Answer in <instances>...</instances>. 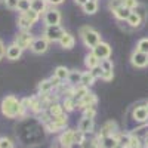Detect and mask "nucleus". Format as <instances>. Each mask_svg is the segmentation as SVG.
I'll return each mask as SVG.
<instances>
[{
	"label": "nucleus",
	"instance_id": "de8ad7c7",
	"mask_svg": "<svg viewBox=\"0 0 148 148\" xmlns=\"http://www.w3.org/2000/svg\"><path fill=\"white\" fill-rule=\"evenodd\" d=\"M74 2H76V5H80V6H83L86 2H88V0H74Z\"/></svg>",
	"mask_w": 148,
	"mask_h": 148
},
{
	"label": "nucleus",
	"instance_id": "bb28decb",
	"mask_svg": "<svg viewBox=\"0 0 148 148\" xmlns=\"http://www.w3.org/2000/svg\"><path fill=\"white\" fill-rule=\"evenodd\" d=\"M68 74H70V70L67 67H62V65L56 67L55 71H53V76L58 77L59 80H67L68 79Z\"/></svg>",
	"mask_w": 148,
	"mask_h": 148
},
{
	"label": "nucleus",
	"instance_id": "ddd939ff",
	"mask_svg": "<svg viewBox=\"0 0 148 148\" xmlns=\"http://www.w3.org/2000/svg\"><path fill=\"white\" fill-rule=\"evenodd\" d=\"M132 117L139 121V123H145L148 121V110L145 105H138L133 108V113H132Z\"/></svg>",
	"mask_w": 148,
	"mask_h": 148
},
{
	"label": "nucleus",
	"instance_id": "8fccbe9b",
	"mask_svg": "<svg viewBox=\"0 0 148 148\" xmlns=\"http://www.w3.org/2000/svg\"><path fill=\"white\" fill-rule=\"evenodd\" d=\"M6 2V0H0V3H5Z\"/></svg>",
	"mask_w": 148,
	"mask_h": 148
},
{
	"label": "nucleus",
	"instance_id": "f8f14e48",
	"mask_svg": "<svg viewBox=\"0 0 148 148\" xmlns=\"http://www.w3.org/2000/svg\"><path fill=\"white\" fill-rule=\"evenodd\" d=\"M96 102H98V98H96V95H95V93H92V92H88V93H86V95L82 98V99L77 102V108L84 110L86 107L96 105Z\"/></svg>",
	"mask_w": 148,
	"mask_h": 148
},
{
	"label": "nucleus",
	"instance_id": "ea45409f",
	"mask_svg": "<svg viewBox=\"0 0 148 148\" xmlns=\"http://www.w3.org/2000/svg\"><path fill=\"white\" fill-rule=\"evenodd\" d=\"M0 148H14V142L9 138H0Z\"/></svg>",
	"mask_w": 148,
	"mask_h": 148
},
{
	"label": "nucleus",
	"instance_id": "7c9ffc66",
	"mask_svg": "<svg viewBox=\"0 0 148 148\" xmlns=\"http://www.w3.org/2000/svg\"><path fill=\"white\" fill-rule=\"evenodd\" d=\"M24 16H25L31 24H33V25H34V24L37 22V21H39V18H40V14H37V12L36 10H33V9H30V10H27V12H24Z\"/></svg>",
	"mask_w": 148,
	"mask_h": 148
},
{
	"label": "nucleus",
	"instance_id": "3c124183",
	"mask_svg": "<svg viewBox=\"0 0 148 148\" xmlns=\"http://www.w3.org/2000/svg\"><path fill=\"white\" fill-rule=\"evenodd\" d=\"M145 107H147V110H148V102H147V104H145Z\"/></svg>",
	"mask_w": 148,
	"mask_h": 148
},
{
	"label": "nucleus",
	"instance_id": "dca6fc26",
	"mask_svg": "<svg viewBox=\"0 0 148 148\" xmlns=\"http://www.w3.org/2000/svg\"><path fill=\"white\" fill-rule=\"evenodd\" d=\"M108 135H117V123L113 121V120L104 123V126L99 130V138L101 136H108Z\"/></svg>",
	"mask_w": 148,
	"mask_h": 148
},
{
	"label": "nucleus",
	"instance_id": "a211bd4d",
	"mask_svg": "<svg viewBox=\"0 0 148 148\" xmlns=\"http://www.w3.org/2000/svg\"><path fill=\"white\" fill-rule=\"evenodd\" d=\"M59 45L61 47H64V49H73L74 45H76V39H74V36H71L70 33H64L62 37L59 39Z\"/></svg>",
	"mask_w": 148,
	"mask_h": 148
},
{
	"label": "nucleus",
	"instance_id": "412c9836",
	"mask_svg": "<svg viewBox=\"0 0 148 148\" xmlns=\"http://www.w3.org/2000/svg\"><path fill=\"white\" fill-rule=\"evenodd\" d=\"M113 14H114V16H116L117 19L126 21V19L129 18V15L132 14V10L127 9V8H125V6H120V8H117L116 10H113Z\"/></svg>",
	"mask_w": 148,
	"mask_h": 148
},
{
	"label": "nucleus",
	"instance_id": "58836bf2",
	"mask_svg": "<svg viewBox=\"0 0 148 148\" xmlns=\"http://www.w3.org/2000/svg\"><path fill=\"white\" fill-rule=\"evenodd\" d=\"M138 5H139L138 0H123V6L127 8V9H130V10H133Z\"/></svg>",
	"mask_w": 148,
	"mask_h": 148
},
{
	"label": "nucleus",
	"instance_id": "f704fd0d",
	"mask_svg": "<svg viewBox=\"0 0 148 148\" xmlns=\"http://www.w3.org/2000/svg\"><path fill=\"white\" fill-rule=\"evenodd\" d=\"M136 51L142 52V53H147L148 55V39L145 37V39H141L136 45Z\"/></svg>",
	"mask_w": 148,
	"mask_h": 148
},
{
	"label": "nucleus",
	"instance_id": "9d476101",
	"mask_svg": "<svg viewBox=\"0 0 148 148\" xmlns=\"http://www.w3.org/2000/svg\"><path fill=\"white\" fill-rule=\"evenodd\" d=\"M47 47H49V42L45 39V37H37V39L33 40L30 49H31L33 53L40 55V53H45V52L47 51Z\"/></svg>",
	"mask_w": 148,
	"mask_h": 148
},
{
	"label": "nucleus",
	"instance_id": "7ed1b4c3",
	"mask_svg": "<svg viewBox=\"0 0 148 148\" xmlns=\"http://www.w3.org/2000/svg\"><path fill=\"white\" fill-rule=\"evenodd\" d=\"M80 37H82V40L84 43V46H88L90 49H93L98 43H101V36L99 33H98L95 28L89 27V25H86V27H82L80 28Z\"/></svg>",
	"mask_w": 148,
	"mask_h": 148
},
{
	"label": "nucleus",
	"instance_id": "f257e3e1",
	"mask_svg": "<svg viewBox=\"0 0 148 148\" xmlns=\"http://www.w3.org/2000/svg\"><path fill=\"white\" fill-rule=\"evenodd\" d=\"M2 114L8 119H16V117H24L25 116V110L27 107H24L22 102L14 95H8L2 99Z\"/></svg>",
	"mask_w": 148,
	"mask_h": 148
},
{
	"label": "nucleus",
	"instance_id": "423d86ee",
	"mask_svg": "<svg viewBox=\"0 0 148 148\" xmlns=\"http://www.w3.org/2000/svg\"><path fill=\"white\" fill-rule=\"evenodd\" d=\"M33 40H34V37H33V34H31L30 31H22V30H21V31L16 34L14 43H16L21 49H30Z\"/></svg>",
	"mask_w": 148,
	"mask_h": 148
},
{
	"label": "nucleus",
	"instance_id": "09e8293b",
	"mask_svg": "<svg viewBox=\"0 0 148 148\" xmlns=\"http://www.w3.org/2000/svg\"><path fill=\"white\" fill-rule=\"evenodd\" d=\"M144 142H145V145H147V148H148V133L144 136Z\"/></svg>",
	"mask_w": 148,
	"mask_h": 148
},
{
	"label": "nucleus",
	"instance_id": "a19ab883",
	"mask_svg": "<svg viewBox=\"0 0 148 148\" xmlns=\"http://www.w3.org/2000/svg\"><path fill=\"white\" fill-rule=\"evenodd\" d=\"M127 148H141V142H139V138L138 136H135V135H132V138H130V144Z\"/></svg>",
	"mask_w": 148,
	"mask_h": 148
},
{
	"label": "nucleus",
	"instance_id": "2eb2a0df",
	"mask_svg": "<svg viewBox=\"0 0 148 148\" xmlns=\"http://www.w3.org/2000/svg\"><path fill=\"white\" fill-rule=\"evenodd\" d=\"M59 144L62 145V148H68L70 145H73L74 144V130H71V129L64 130L59 136Z\"/></svg>",
	"mask_w": 148,
	"mask_h": 148
},
{
	"label": "nucleus",
	"instance_id": "9b49d317",
	"mask_svg": "<svg viewBox=\"0 0 148 148\" xmlns=\"http://www.w3.org/2000/svg\"><path fill=\"white\" fill-rule=\"evenodd\" d=\"M22 51H24V49H21L16 43H12V45H9V46H8L5 55H6V58H8L9 61H16V59H19V58H21Z\"/></svg>",
	"mask_w": 148,
	"mask_h": 148
},
{
	"label": "nucleus",
	"instance_id": "c03bdc74",
	"mask_svg": "<svg viewBox=\"0 0 148 148\" xmlns=\"http://www.w3.org/2000/svg\"><path fill=\"white\" fill-rule=\"evenodd\" d=\"M46 2L49 3V5H53V6H56V5H61L64 2V0H46Z\"/></svg>",
	"mask_w": 148,
	"mask_h": 148
},
{
	"label": "nucleus",
	"instance_id": "49530a36",
	"mask_svg": "<svg viewBox=\"0 0 148 148\" xmlns=\"http://www.w3.org/2000/svg\"><path fill=\"white\" fill-rule=\"evenodd\" d=\"M68 148H84V145L83 144H80V142H74L73 145H70Z\"/></svg>",
	"mask_w": 148,
	"mask_h": 148
},
{
	"label": "nucleus",
	"instance_id": "0eeeda50",
	"mask_svg": "<svg viewBox=\"0 0 148 148\" xmlns=\"http://www.w3.org/2000/svg\"><path fill=\"white\" fill-rule=\"evenodd\" d=\"M43 21L46 25H58L61 22V14L58 9H46L45 15H43Z\"/></svg>",
	"mask_w": 148,
	"mask_h": 148
},
{
	"label": "nucleus",
	"instance_id": "4c0bfd02",
	"mask_svg": "<svg viewBox=\"0 0 148 148\" xmlns=\"http://www.w3.org/2000/svg\"><path fill=\"white\" fill-rule=\"evenodd\" d=\"M120 6H123V0H108V9L113 12V10H116L117 8H120Z\"/></svg>",
	"mask_w": 148,
	"mask_h": 148
},
{
	"label": "nucleus",
	"instance_id": "4468645a",
	"mask_svg": "<svg viewBox=\"0 0 148 148\" xmlns=\"http://www.w3.org/2000/svg\"><path fill=\"white\" fill-rule=\"evenodd\" d=\"M93 127H95V121L90 117H84L83 116V119L79 121V130H82L84 135L92 133L93 132Z\"/></svg>",
	"mask_w": 148,
	"mask_h": 148
},
{
	"label": "nucleus",
	"instance_id": "393cba45",
	"mask_svg": "<svg viewBox=\"0 0 148 148\" xmlns=\"http://www.w3.org/2000/svg\"><path fill=\"white\" fill-rule=\"evenodd\" d=\"M99 62H101V61L95 56V53H93V52H90L89 55H86V58H84V65L88 67L89 70L95 68L96 65H99Z\"/></svg>",
	"mask_w": 148,
	"mask_h": 148
},
{
	"label": "nucleus",
	"instance_id": "c9c22d12",
	"mask_svg": "<svg viewBox=\"0 0 148 148\" xmlns=\"http://www.w3.org/2000/svg\"><path fill=\"white\" fill-rule=\"evenodd\" d=\"M83 116H84V117H90V119H95V116H96V107H95V105L86 107V108L83 110Z\"/></svg>",
	"mask_w": 148,
	"mask_h": 148
},
{
	"label": "nucleus",
	"instance_id": "2f4dec72",
	"mask_svg": "<svg viewBox=\"0 0 148 148\" xmlns=\"http://www.w3.org/2000/svg\"><path fill=\"white\" fill-rule=\"evenodd\" d=\"M62 107H64V111H73L74 108L77 107V104H76V101H74L71 96H65Z\"/></svg>",
	"mask_w": 148,
	"mask_h": 148
},
{
	"label": "nucleus",
	"instance_id": "e433bc0d",
	"mask_svg": "<svg viewBox=\"0 0 148 148\" xmlns=\"http://www.w3.org/2000/svg\"><path fill=\"white\" fill-rule=\"evenodd\" d=\"M86 141V135L82 132V130H74V142H80V144H83Z\"/></svg>",
	"mask_w": 148,
	"mask_h": 148
},
{
	"label": "nucleus",
	"instance_id": "cd10ccee",
	"mask_svg": "<svg viewBox=\"0 0 148 148\" xmlns=\"http://www.w3.org/2000/svg\"><path fill=\"white\" fill-rule=\"evenodd\" d=\"M82 74L83 73H80L79 70H73V71H70V74H68V82H70V84H73V86H76L77 83H80V80H82Z\"/></svg>",
	"mask_w": 148,
	"mask_h": 148
},
{
	"label": "nucleus",
	"instance_id": "5701e85b",
	"mask_svg": "<svg viewBox=\"0 0 148 148\" xmlns=\"http://www.w3.org/2000/svg\"><path fill=\"white\" fill-rule=\"evenodd\" d=\"M46 6H47L46 0H31V9L36 10L37 14H45Z\"/></svg>",
	"mask_w": 148,
	"mask_h": 148
},
{
	"label": "nucleus",
	"instance_id": "72a5a7b5",
	"mask_svg": "<svg viewBox=\"0 0 148 148\" xmlns=\"http://www.w3.org/2000/svg\"><path fill=\"white\" fill-rule=\"evenodd\" d=\"M133 10H135V12H136V14L141 16V19H142V24H145V21H147V16H148L147 8H145L144 5H141V3H139V5H138L136 8H135Z\"/></svg>",
	"mask_w": 148,
	"mask_h": 148
},
{
	"label": "nucleus",
	"instance_id": "f03ea898",
	"mask_svg": "<svg viewBox=\"0 0 148 148\" xmlns=\"http://www.w3.org/2000/svg\"><path fill=\"white\" fill-rule=\"evenodd\" d=\"M43 125H45L47 132H53V133L59 132V130H62L67 126V114L62 113L61 116L51 117L47 113H45V116H43Z\"/></svg>",
	"mask_w": 148,
	"mask_h": 148
},
{
	"label": "nucleus",
	"instance_id": "6ab92c4d",
	"mask_svg": "<svg viewBox=\"0 0 148 148\" xmlns=\"http://www.w3.org/2000/svg\"><path fill=\"white\" fill-rule=\"evenodd\" d=\"M46 113L51 116V117H55V116H61L62 113H65L64 111V107L58 104V102H51L47 105V110H46Z\"/></svg>",
	"mask_w": 148,
	"mask_h": 148
},
{
	"label": "nucleus",
	"instance_id": "f3484780",
	"mask_svg": "<svg viewBox=\"0 0 148 148\" xmlns=\"http://www.w3.org/2000/svg\"><path fill=\"white\" fill-rule=\"evenodd\" d=\"M99 138V136H98ZM101 148H117V135H108V136H101L99 138Z\"/></svg>",
	"mask_w": 148,
	"mask_h": 148
},
{
	"label": "nucleus",
	"instance_id": "a878e982",
	"mask_svg": "<svg viewBox=\"0 0 148 148\" xmlns=\"http://www.w3.org/2000/svg\"><path fill=\"white\" fill-rule=\"evenodd\" d=\"M53 89V86H52V83H51V80H43V82H40L39 83V88H37V90H39V93L40 95H46V93H51V90Z\"/></svg>",
	"mask_w": 148,
	"mask_h": 148
},
{
	"label": "nucleus",
	"instance_id": "37998d69",
	"mask_svg": "<svg viewBox=\"0 0 148 148\" xmlns=\"http://www.w3.org/2000/svg\"><path fill=\"white\" fill-rule=\"evenodd\" d=\"M5 5H6L8 9H16V6H18V0H6Z\"/></svg>",
	"mask_w": 148,
	"mask_h": 148
},
{
	"label": "nucleus",
	"instance_id": "39448f33",
	"mask_svg": "<svg viewBox=\"0 0 148 148\" xmlns=\"http://www.w3.org/2000/svg\"><path fill=\"white\" fill-rule=\"evenodd\" d=\"M99 65H101V68H102L101 79H102L104 82L113 80V77H114V65H113V61H111L110 58H107V59H101Z\"/></svg>",
	"mask_w": 148,
	"mask_h": 148
},
{
	"label": "nucleus",
	"instance_id": "4be33fe9",
	"mask_svg": "<svg viewBox=\"0 0 148 148\" xmlns=\"http://www.w3.org/2000/svg\"><path fill=\"white\" fill-rule=\"evenodd\" d=\"M89 92V89H88V86H79V88H76V89H73V95H71V98L74 101H76V104L82 99V98Z\"/></svg>",
	"mask_w": 148,
	"mask_h": 148
},
{
	"label": "nucleus",
	"instance_id": "1a4fd4ad",
	"mask_svg": "<svg viewBox=\"0 0 148 148\" xmlns=\"http://www.w3.org/2000/svg\"><path fill=\"white\" fill-rule=\"evenodd\" d=\"M130 62H132L133 67H136V68H144V67L148 65V55L135 49V52L130 56Z\"/></svg>",
	"mask_w": 148,
	"mask_h": 148
},
{
	"label": "nucleus",
	"instance_id": "b1692460",
	"mask_svg": "<svg viewBox=\"0 0 148 148\" xmlns=\"http://www.w3.org/2000/svg\"><path fill=\"white\" fill-rule=\"evenodd\" d=\"M82 8H83L84 14L93 15V14H96V10H98V2H95V0H88V2H86Z\"/></svg>",
	"mask_w": 148,
	"mask_h": 148
},
{
	"label": "nucleus",
	"instance_id": "a18cd8bd",
	"mask_svg": "<svg viewBox=\"0 0 148 148\" xmlns=\"http://www.w3.org/2000/svg\"><path fill=\"white\" fill-rule=\"evenodd\" d=\"M5 52H6V51H5V46H3V42L0 40V59H2V58L5 56Z\"/></svg>",
	"mask_w": 148,
	"mask_h": 148
},
{
	"label": "nucleus",
	"instance_id": "aec40b11",
	"mask_svg": "<svg viewBox=\"0 0 148 148\" xmlns=\"http://www.w3.org/2000/svg\"><path fill=\"white\" fill-rule=\"evenodd\" d=\"M126 21H127V24H129V25H130L132 28H139V27H142V25H144L141 16H139L135 10H132V14L129 15V18H127Z\"/></svg>",
	"mask_w": 148,
	"mask_h": 148
},
{
	"label": "nucleus",
	"instance_id": "c85d7f7f",
	"mask_svg": "<svg viewBox=\"0 0 148 148\" xmlns=\"http://www.w3.org/2000/svg\"><path fill=\"white\" fill-rule=\"evenodd\" d=\"M18 27L22 30V31H30V28L33 27V24L24 16V14H21L19 15V18H18Z\"/></svg>",
	"mask_w": 148,
	"mask_h": 148
},
{
	"label": "nucleus",
	"instance_id": "79ce46f5",
	"mask_svg": "<svg viewBox=\"0 0 148 148\" xmlns=\"http://www.w3.org/2000/svg\"><path fill=\"white\" fill-rule=\"evenodd\" d=\"M90 73H92V76H93L95 79H101V74H102V68H101V65H96L95 68H92Z\"/></svg>",
	"mask_w": 148,
	"mask_h": 148
},
{
	"label": "nucleus",
	"instance_id": "6e6552de",
	"mask_svg": "<svg viewBox=\"0 0 148 148\" xmlns=\"http://www.w3.org/2000/svg\"><path fill=\"white\" fill-rule=\"evenodd\" d=\"M92 52L95 53V56H96L98 59L101 61V59H107V58L111 56V47H110L108 43L101 42V43H98V45L92 49Z\"/></svg>",
	"mask_w": 148,
	"mask_h": 148
},
{
	"label": "nucleus",
	"instance_id": "473e14b6",
	"mask_svg": "<svg viewBox=\"0 0 148 148\" xmlns=\"http://www.w3.org/2000/svg\"><path fill=\"white\" fill-rule=\"evenodd\" d=\"M16 9L21 12V14H24V12H27L31 9V0H18V6Z\"/></svg>",
	"mask_w": 148,
	"mask_h": 148
},
{
	"label": "nucleus",
	"instance_id": "20e7f679",
	"mask_svg": "<svg viewBox=\"0 0 148 148\" xmlns=\"http://www.w3.org/2000/svg\"><path fill=\"white\" fill-rule=\"evenodd\" d=\"M64 28L59 25H46L45 27V31H43V37L47 40V42H59V39L62 37L64 34Z\"/></svg>",
	"mask_w": 148,
	"mask_h": 148
},
{
	"label": "nucleus",
	"instance_id": "c756f323",
	"mask_svg": "<svg viewBox=\"0 0 148 148\" xmlns=\"http://www.w3.org/2000/svg\"><path fill=\"white\" fill-rule=\"evenodd\" d=\"M93 82H95V77L92 76V73L90 71H84L83 74H82V80H80V83L83 84V86H89L90 84H93Z\"/></svg>",
	"mask_w": 148,
	"mask_h": 148
}]
</instances>
